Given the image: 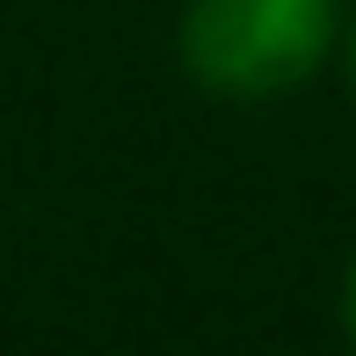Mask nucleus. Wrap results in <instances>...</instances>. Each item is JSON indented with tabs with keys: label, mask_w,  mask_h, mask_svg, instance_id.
Instances as JSON below:
<instances>
[{
	"label": "nucleus",
	"mask_w": 356,
	"mask_h": 356,
	"mask_svg": "<svg viewBox=\"0 0 356 356\" xmlns=\"http://www.w3.org/2000/svg\"><path fill=\"white\" fill-rule=\"evenodd\" d=\"M334 22V0H182L175 51L204 95L269 102L327 66Z\"/></svg>",
	"instance_id": "f257e3e1"
},
{
	"label": "nucleus",
	"mask_w": 356,
	"mask_h": 356,
	"mask_svg": "<svg viewBox=\"0 0 356 356\" xmlns=\"http://www.w3.org/2000/svg\"><path fill=\"white\" fill-rule=\"evenodd\" d=\"M349 88H356V22H349Z\"/></svg>",
	"instance_id": "7ed1b4c3"
},
{
	"label": "nucleus",
	"mask_w": 356,
	"mask_h": 356,
	"mask_svg": "<svg viewBox=\"0 0 356 356\" xmlns=\"http://www.w3.org/2000/svg\"><path fill=\"white\" fill-rule=\"evenodd\" d=\"M342 327H349V342H356V254H349V277H342Z\"/></svg>",
	"instance_id": "f03ea898"
}]
</instances>
